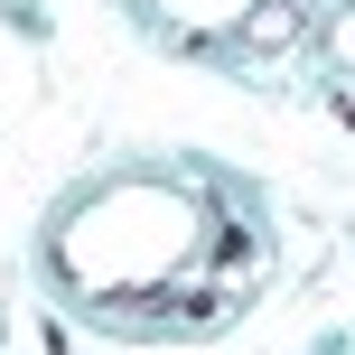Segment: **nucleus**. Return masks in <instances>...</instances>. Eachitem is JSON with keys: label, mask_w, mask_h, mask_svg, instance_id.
Returning <instances> with one entry per match:
<instances>
[{"label": "nucleus", "mask_w": 355, "mask_h": 355, "mask_svg": "<svg viewBox=\"0 0 355 355\" xmlns=\"http://www.w3.org/2000/svg\"><path fill=\"white\" fill-rule=\"evenodd\" d=\"M281 37H300V10H262L252 19V47H281Z\"/></svg>", "instance_id": "f257e3e1"}]
</instances>
